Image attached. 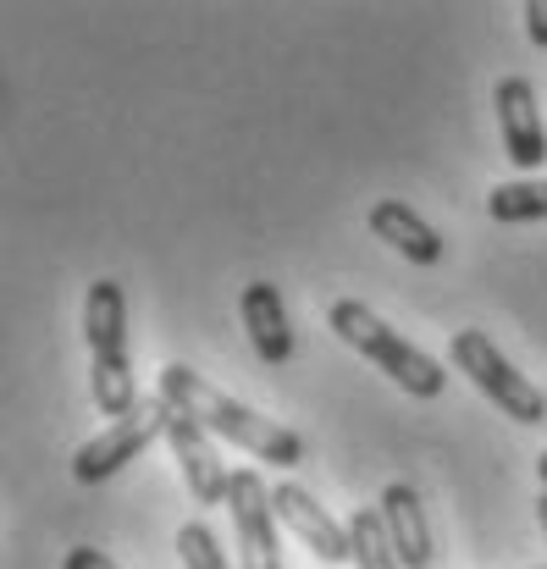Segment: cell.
<instances>
[{"label":"cell","instance_id":"ac0fdd59","mask_svg":"<svg viewBox=\"0 0 547 569\" xmlns=\"http://www.w3.org/2000/svg\"><path fill=\"white\" fill-rule=\"evenodd\" d=\"M537 526H543V542H547V492L537 498Z\"/></svg>","mask_w":547,"mask_h":569},{"label":"cell","instance_id":"9c48e42d","mask_svg":"<svg viewBox=\"0 0 547 569\" xmlns=\"http://www.w3.org/2000/svg\"><path fill=\"white\" fill-rule=\"evenodd\" d=\"M167 442H172V459H178L182 487L193 492V503H227V481H232V470H227V459L216 453L210 431H205L193 415L172 409Z\"/></svg>","mask_w":547,"mask_h":569},{"label":"cell","instance_id":"30bf717a","mask_svg":"<svg viewBox=\"0 0 547 569\" xmlns=\"http://www.w3.org/2000/svg\"><path fill=\"white\" fill-rule=\"evenodd\" d=\"M370 238H381L387 249H398L404 260H415V266H437L442 260V232L420 216V210H409L404 199H376L370 204Z\"/></svg>","mask_w":547,"mask_h":569},{"label":"cell","instance_id":"5bb4252c","mask_svg":"<svg viewBox=\"0 0 547 569\" xmlns=\"http://www.w3.org/2000/svg\"><path fill=\"white\" fill-rule=\"evenodd\" d=\"M487 216L493 221H547V178L498 183L487 193Z\"/></svg>","mask_w":547,"mask_h":569},{"label":"cell","instance_id":"2e32d148","mask_svg":"<svg viewBox=\"0 0 547 569\" xmlns=\"http://www.w3.org/2000/svg\"><path fill=\"white\" fill-rule=\"evenodd\" d=\"M520 17H526L531 44H537V50H547V0H526V11H520Z\"/></svg>","mask_w":547,"mask_h":569},{"label":"cell","instance_id":"277c9868","mask_svg":"<svg viewBox=\"0 0 547 569\" xmlns=\"http://www.w3.org/2000/svg\"><path fill=\"white\" fill-rule=\"evenodd\" d=\"M448 360L476 381L509 420H520V426H543L547 420V398L537 392V381L520 377V371L504 360V349H498L481 327H459V332L448 338Z\"/></svg>","mask_w":547,"mask_h":569},{"label":"cell","instance_id":"6da1fadb","mask_svg":"<svg viewBox=\"0 0 547 569\" xmlns=\"http://www.w3.org/2000/svg\"><path fill=\"white\" fill-rule=\"evenodd\" d=\"M161 398H167L172 409H182V415H193L210 437H227L232 448H243V453H255V459H271V465H282V470L305 465V437H299V431H288V426L271 420V415H255L249 403L227 398L216 381H205L199 371H188V366H167V371H161Z\"/></svg>","mask_w":547,"mask_h":569},{"label":"cell","instance_id":"7a4b0ae2","mask_svg":"<svg viewBox=\"0 0 547 569\" xmlns=\"http://www.w3.org/2000/svg\"><path fill=\"white\" fill-rule=\"evenodd\" d=\"M83 343H89V392L95 409L111 420H128L145 398L133 387V360H128V293L122 282L100 277L83 299Z\"/></svg>","mask_w":547,"mask_h":569},{"label":"cell","instance_id":"9a60e30c","mask_svg":"<svg viewBox=\"0 0 547 569\" xmlns=\"http://www.w3.org/2000/svg\"><path fill=\"white\" fill-rule=\"evenodd\" d=\"M178 553H182V569H227V553H221L216 531L199 526V520H188L178 531Z\"/></svg>","mask_w":547,"mask_h":569},{"label":"cell","instance_id":"8fae6325","mask_svg":"<svg viewBox=\"0 0 547 569\" xmlns=\"http://www.w3.org/2000/svg\"><path fill=\"white\" fill-rule=\"evenodd\" d=\"M238 316H243V332L255 343V355L266 366H288L294 360V327H288V305L271 282H249L243 299H238Z\"/></svg>","mask_w":547,"mask_h":569},{"label":"cell","instance_id":"e0dca14e","mask_svg":"<svg viewBox=\"0 0 547 569\" xmlns=\"http://www.w3.org/2000/svg\"><path fill=\"white\" fill-rule=\"evenodd\" d=\"M61 569H122L117 559H106L100 548H72L67 559H61Z\"/></svg>","mask_w":547,"mask_h":569},{"label":"cell","instance_id":"52a82bcc","mask_svg":"<svg viewBox=\"0 0 547 569\" xmlns=\"http://www.w3.org/2000/svg\"><path fill=\"white\" fill-rule=\"evenodd\" d=\"M271 503H277V520L321 559V565H355V542H349V526H338L321 503H316V492L310 487H299V481H277L271 487Z\"/></svg>","mask_w":547,"mask_h":569},{"label":"cell","instance_id":"4fadbf2b","mask_svg":"<svg viewBox=\"0 0 547 569\" xmlns=\"http://www.w3.org/2000/svg\"><path fill=\"white\" fill-rule=\"evenodd\" d=\"M349 542H355V565L360 569H404L387 526H381V509H355L349 515Z\"/></svg>","mask_w":547,"mask_h":569},{"label":"cell","instance_id":"7c38bea8","mask_svg":"<svg viewBox=\"0 0 547 569\" xmlns=\"http://www.w3.org/2000/svg\"><path fill=\"white\" fill-rule=\"evenodd\" d=\"M376 509H381V526H387V537H392L404 569H431V553H437V548H431V526H426L420 492H415L409 481H392Z\"/></svg>","mask_w":547,"mask_h":569},{"label":"cell","instance_id":"ba28073f","mask_svg":"<svg viewBox=\"0 0 547 569\" xmlns=\"http://www.w3.org/2000/svg\"><path fill=\"white\" fill-rule=\"evenodd\" d=\"M493 106H498V128H504V156L520 172H537L547 161V128H543V111H537L531 78H520V72L504 78L498 94H493Z\"/></svg>","mask_w":547,"mask_h":569},{"label":"cell","instance_id":"8992f818","mask_svg":"<svg viewBox=\"0 0 547 569\" xmlns=\"http://www.w3.org/2000/svg\"><path fill=\"white\" fill-rule=\"evenodd\" d=\"M227 515H232V542H238V569H282L277 548V503L260 470H232L227 481Z\"/></svg>","mask_w":547,"mask_h":569},{"label":"cell","instance_id":"d6986e66","mask_svg":"<svg viewBox=\"0 0 547 569\" xmlns=\"http://www.w3.org/2000/svg\"><path fill=\"white\" fill-rule=\"evenodd\" d=\"M537 476H543V492H547V453L537 459Z\"/></svg>","mask_w":547,"mask_h":569},{"label":"cell","instance_id":"5b68a950","mask_svg":"<svg viewBox=\"0 0 547 569\" xmlns=\"http://www.w3.org/2000/svg\"><path fill=\"white\" fill-rule=\"evenodd\" d=\"M167 426H172V403L156 392V398H145L128 420H111L106 431H95L83 448H78V459H72V476L83 481V487H95V481H111L117 470H128L156 437H167Z\"/></svg>","mask_w":547,"mask_h":569},{"label":"cell","instance_id":"3957f363","mask_svg":"<svg viewBox=\"0 0 547 569\" xmlns=\"http://www.w3.org/2000/svg\"><path fill=\"white\" fill-rule=\"evenodd\" d=\"M327 327H332L355 355H365L370 366H381L404 392H415V398H437V392L448 387V371H442L426 349L404 343V338H398L370 305H360V299H338V305L327 310Z\"/></svg>","mask_w":547,"mask_h":569}]
</instances>
